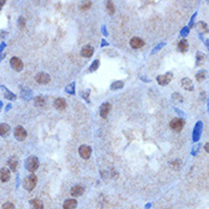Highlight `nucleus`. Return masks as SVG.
Masks as SVG:
<instances>
[{"label":"nucleus","mask_w":209,"mask_h":209,"mask_svg":"<svg viewBox=\"0 0 209 209\" xmlns=\"http://www.w3.org/2000/svg\"><path fill=\"white\" fill-rule=\"evenodd\" d=\"M8 166L11 168L13 172H15L17 167H18V159L17 157H11L9 160H8Z\"/></svg>","instance_id":"a211bd4d"},{"label":"nucleus","mask_w":209,"mask_h":209,"mask_svg":"<svg viewBox=\"0 0 209 209\" xmlns=\"http://www.w3.org/2000/svg\"><path fill=\"white\" fill-rule=\"evenodd\" d=\"M65 90L68 92L69 94L73 95V94H74V82H72V84L70 85V86H68V87H66V89H65Z\"/></svg>","instance_id":"cd10ccee"},{"label":"nucleus","mask_w":209,"mask_h":209,"mask_svg":"<svg viewBox=\"0 0 209 209\" xmlns=\"http://www.w3.org/2000/svg\"><path fill=\"white\" fill-rule=\"evenodd\" d=\"M84 191L85 190L81 185H74L73 188H71V195H73V197H80V195H82Z\"/></svg>","instance_id":"dca6fc26"},{"label":"nucleus","mask_w":209,"mask_h":209,"mask_svg":"<svg viewBox=\"0 0 209 209\" xmlns=\"http://www.w3.org/2000/svg\"><path fill=\"white\" fill-rule=\"evenodd\" d=\"M79 154L82 159H89L92 154V147L88 145H81L79 147Z\"/></svg>","instance_id":"423d86ee"},{"label":"nucleus","mask_w":209,"mask_h":209,"mask_svg":"<svg viewBox=\"0 0 209 209\" xmlns=\"http://www.w3.org/2000/svg\"><path fill=\"white\" fill-rule=\"evenodd\" d=\"M172 79V72H167L166 74H161V76H158L157 81L160 86H166L170 82V80Z\"/></svg>","instance_id":"20e7f679"},{"label":"nucleus","mask_w":209,"mask_h":209,"mask_svg":"<svg viewBox=\"0 0 209 209\" xmlns=\"http://www.w3.org/2000/svg\"><path fill=\"white\" fill-rule=\"evenodd\" d=\"M30 204H31L32 209H43L42 201L39 200V199H32L31 201H30Z\"/></svg>","instance_id":"6ab92c4d"},{"label":"nucleus","mask_w":209,"mask_h":209,"mask_svg":"<svg viewBox=\"0 0 209 209\" xmlns=\"http://www.w3.org/2000/svg\"><path fill=\"white\" fill-rule=\"evenodd\" d=\"M1 106H2V103H1V102H0V109H1Z\"/></svg>","instance_id":"4c0bfd02"},{"label":"nucleus","mask_w":209,"mask_h":209,"mask_svg":"<svg viewBox=\"0 0 209 209\" xmlns=\"http://www.w3.org/2000/svg\"><path fill=\"white\" fill-rule=\"evenodd\" d=\"M54 105H55V108H56L57 110L62 111V110H64V109L66 108V102H65V99L62 98V97H58V98L55 99Z\"/></svg>","instance_id":"f8f14e48"},{"label":"nucleus","mask_w":209,"mask_h":209,"mask_svg":"<svg viewBox=\"0 0 209 209\" xmlns=\"http://www.w3.org/2000/svg\"><path fill=\"white\" fill-rule=\"evenodd\" d=\"M25 167L29 172H36L38 169V167H39V160H38V158L34 157V156H30V157L26 159Z\"/></svg>","instance_id":"f03ea898"},{"label":"nucleus","mask_w":209,"mask_h":209,"mask_svg":"<svg viewBox=\"0 0 209 209\" xmlns=\"http://www.w3.org/2000/svg\"><path fill=\"white\" fill-rule=\"evenodd\" d=\"M188 41L185 40V39H183V40H181V41L178 42V45H177V49L179 50V52H186L188 50Z\"/></svg>","instance_id":"aec40b11"},{"label":"nucleus","mask_w":209,"mask_h":209,"mask_svg":"<svg viewBox=\"0 0 209 209\" xmlns=\"http://www.w3.org/2000/svg\"><path fill=\"white\" fill-rule=\"evenodd\" d=\"M9 134H11V126L7 124H1L0 125V136L7 137Z\"/></svg>","instance_id":"ddd939ff"},{"label":"nucleus","mask_w":209,"mask_h":209,"mask_svg":"<svg viewBox=\"0 0 209 209\" xmlns=\"http://www.w3.org/2000/svg\"><path fill=\"white\" fill-rule=\"evenodd\" d=\"M1 89H2V92L5 93V97L6 98H8V99H11V101H13V99H15L16 98V96L11 92H9L8 89L6 88V87H4V86H1Z\"/></svg>","instance_id":"412c9836"},{"label":"nucleus","mask_w":209,"mask_h":209,"mask_svg":"<svg viewBox=\"0 0 209 209\" xmlns=\"http://www.w3.org/2000/svg\"><path fill=\"white\" fill-rule=\"evenodd\" d=\"M122 87H124V82H122V81H114L113 84L111 85V89H112V90L121 89Z\"/></svg>","instance_id":"5701e85b"},{"label":"nucleus","mask_w":209,"mask_h":209,"mask_svg":"<svg viewBox=\"0 0 209 209\" xmlns=\"http://www.w3.org/2000/svg\"><path fill=\"white\" fill-rule=\"evenodd\" d=\"M182 87L186 90H193V82L192 80L188 78H184L182 79Z\"/></svg>","instance_id":"f3484780"},{"label":"nucleus","mask_w":209,"mask_h":209,"mask_svg":"<svg viewBox=\"0 0 209 209\" xmlns=\"http://www.w3.org/2000/svg\"><path fill=\"white\" fill-rule=\"evenodd\" d=\"M0 179L1 182H8L11 179V172L8 168H2L0 170Z\"/></svg>","instance_id":"9b49d317"},{"label":"nucleus","mask_w":209,"mask_h":209,"mask_svg":"<svg viewBox=\"0 0 209 209\" xmlns=\"http://www.w3.org/2000/svg\"><path fill=\"white\" fill-rule=\"evenodd\" d=\"M206 76H207V71H200L199 73H197V80L202 81L204 79H206Z\"/></svg>","instance_id":"393cba45"},{"label":"nucleus","mask_w":209,"mask_h":209,"mask_svg":"<svg viewBox=\"0 0 209 209\" xmlns=\"http://www.w3.org/2000/svg\"><path fill=\"white\" fill-rule=\"evenodd\" d=\"M186 34H188V27H184L182 30V36H186Z\"/></svg>","instance_id":"f704fd0d"},{"label":"nucleus","mask_w":209,"mask_h":209,"mask_svg":"<svg viewBox=\"0 0 209 209\" xmlns=\"http://www.w3.org/2000/svg\"><path fill=\"white\" fill-rule=\"evenodd\" d=\"M197 58H198V62H197V64H198V65H200V64H201V63L204 61V54H201V53H198Z\"/></svg>","instance_id":"bb28decb"},{"label":"nucleus","mask_w":209,"mask_h":209,"mask_svg":"<svg viewBox=\"0 0 209 209\" xmlns=\"http://www.w3.org/2000/svg\"><path fill=\"white\" fill-rule=\"evenodd\" d=\"M36 185H37V176L33 174L26 176L23 181V188H25L26 191H32L36 188Z\"/></svg>","instance_id":"f257e3e1"},{"label":"nucleus","mask_w":209,"mask_h":209,"mask_svg":"<svg viewBox=\"0 0 209 209\" xmlns=\"http://www.w3.org/2000/svg\"><path fill=\"white\" fill-rule=\"evenodd\" d=\"M2 209H16V208L11 202H6V204L2 206Z\"/></svg>","instance_id":"7c9ffc66"},{"label":"nucleus","mask_w":209,"mask_h":209,"mask_svg":"<svg viewBox=\"0 0 209 209\" xmlns=\"http://www.w3.org/2000/svg\"><path fill=\"white\" fill-rule=\"evenodd\" d=\"M90 6H92V2H90V1H87V2L85 1V2H82V5L80 6V8H81V9H87Z\"/></svg>","instance_id":"2f4dec72"},{"label":"nucleus","mask_w":209,"mask_h":209,"mask_svg":"<svg viewBox=\"0 0 209 209\" xmlns=\"http://www.w3.org/2000/svg\"><path fill=\"white\" fill-rule=\"evenodd\" d=\"M94 54V48L92 47L90 45H87V46H85L82 48V50H81V55L84 56V57H90L92 55Z\"/></svg>","instance_id":"2eb2a0df"},{"label":"nucleus","mask_w":209,"mask_h":209,"mask_svg":"<svg viewBox=\"0 0 209 209\" xmlns=\"http://www.w3.org/2000/svg\"><path fill=\"white\" fill-rule=\"evenodd\" d=\"M204 149H206V151H208V143L206 144V146H204Z\"/></svg>","instance_id":"e433bc0d"},{"label":"nucleus","mask_w":209,"mask_h":209,"mask_svg":"<svg viewBox=\"0 0 209 209\" xmlns=\"http://www.w3.org/2000/svg\"><path fill=\"white\" fill-rule=\"evenodd\" d=\"M106 9H108V11H109L110 15L114 14V5H113L112 1H108V2H106Z\"/></svg>","instance_id":"b1692460"},{"label":"nucleus","mask_w":209,"mask_h":209,"mask_svg":"<svg viewBox=\"0 0 209 209\" xmlns=\"http://www.w3.org/2000/svg\"><path fill=\"white\" fill-rule=\"evenodd\" d=\"M111 110V104L110 103H104V104H102L101 106V109H99V114L102 118H106L108 114H109V112Z\"/></svg>","instance_id":"9d476101"},{"label":"nucleus","mask_w":209,"mask_h":209,"mask_svg":"<svg viewBox=\"0 0 209 209\" xmlns=\"http://www.w3.org/2000/svg\"><path fill=\"white\" fill-rule=\"evenodd\" d=\"M172 166L174 167V169H178V167H179V162L178 161L172 162Z\"/></svg>","instance_id":"72a5a7b5"},{"label":"nucleus","mask_w":209,"mask_h":209,"mask_svg":"<svg viewBox=\"0 0 209 209\" xmlns=\"http://www.w3.org/2000/svg\"><path fill=\"white\" fill-rule=\"evenodd\" d=\"M14 136H15V138L17 141L23 142L26 138L27 133H26V130L22 127V126H17L15 129H14Z\"/></svg>","instance_id":"7ed1b4c3"},{"label":"nucleus","mask_w":209,"mask_h":209,"mask_svg":"<svg viewBox=\"0 0 209 209\" xmlns=\"http://www.w3.org/2000/svg\"><path fill=\"white\" fill-rule=\"evenodd\" d=\"M77 200L76 199H68L64 201V204H63V208L64 209H74L77 207Z\"/></svg>","instance_id":"4468645a"},{"label":"nucleus","mask_w":209,"mask_h":209,"mask_svg":"<svg viewBox=\"0 0 209 209\" xmlns=\"http://www.w3.org/2000/svg\"><path fill=\"white\" fill-rule=\"evenodd\" d=\"M36 80H37L38 84H42V85H46L50 81V77L49 74L45 73V72H41V73H38L37 77H36Z\"/></svg>","instance_id":"6e6552de"},{"label":"nucleus","mask_w":209,"mask_h":209,"mask_svg":"<svg viewBox=\"0 0 209 209\" xmlns=\"http://www.w3.org/2000/svg\"><path fill=\"white\" fill-rule=\"evenodd\" d=\"M130 46L134 48V49H138V48H142L143 46H144V41L142 40L141 38L134 37L130 40Z\"/></svg>","instance_id":"1a4fd4ad"},{"label":"nucleus","mask_w":209,"mask_h":209,"mask_svg":"<svg viewBox=\"0 0 209 209\" xmlns=\"http://www.w3.org/2000/svg\"><path fill=\"white\" fill-rule=\"evenodd\" d=\"M198 26L201 32H207V29H208V27H207V24H204V22H199Z\"/></svg>","instance_id":"a878e982"},{"label":"nucleus","mask_w":209,"mask_h":209,"mask_svg":"<svg viewBox=\"0 0 209 209\" xmlns=\"http://www.w3.org/2000/svg\"><path fill=\"white\" fill-rule=\"evenodd\" d=\"M34 104L37 105V106H45V104H46V98L43 96H38V97L34 98Z\"/></svg>","instance_id":"4be33fe9"},{"label":"nucleus","mask_w":209,"mask_h":209,"mask_svg":"<svg viewBox=\"0 0 209 209\" xmlns=\"http://www.w3.org/2000/svg\"><path fill=\"white\" fill-rule=\"evenodd\" d=\"M98 65H99V61L98 59H96V61L92 64V66H90V69H89V71H95V70H97Z\"/></svg>","instance_id":"c756f323"},{"label":"nucleus","mask_w":209,"mask_h":209,"mask_svg":"<svg viewBox=\"0 0 209 209\" xmlns=\"http://www.w3.org/2000/svg\"><path fill=\"white\" fill-rule=\"evenodd\" d=\"M11 66L15 71H22L23 70V62H22V59L21 58H18V57H13L11 59Z\"/></svg>","instance_id":"0eeeda50"},{"label":"nucleus","mask_w":209,"mask_h":209,"mask_svg":"<svg viewBox=\"0 0 209 209\" xmlns=\"http://www.w3.org/2000/svg\"><path fill=\"white\" fill-rule=\"evenodd\" d=\"M18 25H20V27H23V26L25 25V18H24V17H20V18H18Z\"/></svg>","instance_id":"473e14b6"},{"label":"nucleus","mask_w":209,"mask_h":209,"mask_svg":"<svg viewBox=\"0 0 209 209\" xmlns=\"http://www.w3.org/2000/svg\"><path fill=\"white\" fill-rule=\"evenodd\" d=\"M81 94H82V96H84L85 98L87 99V101H88L89 102V99H88V94H89V90H87V93H86V92H82V93H81Z\"/></svg>","instance_id":"c9c22d12"},{"label":"nucleus","mask_w":209,"mask_h":209,"mask_svg":"<svg viewBox=\"0 0 209 209\" xmlns=\"http://www.w3.org/2000/svg\"><path fill=\"white\" fill-rule=\"evenodd\" d=\"M170 127H172V129H174V130L181 131L182 128L184 127V120L181 119V118H175L170 122Z\"/></svg>","instance_id":"39448f33"},{"label":"nucleus","mask_w":209,"mask_h":209,"mask_svg":"<svg viewBox=\"0 0 209 209\" xmlns=\"http://www.w3.org/2000/svg\"><path fill=\"white\" fill-rule=\"evenodd\" d=\"M172 98H174V101H176V102H183V97L179 94H177V93H174L172 94Z\"/></svg>","instance_id":"c85d7f7f"}]
</instances>
